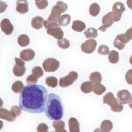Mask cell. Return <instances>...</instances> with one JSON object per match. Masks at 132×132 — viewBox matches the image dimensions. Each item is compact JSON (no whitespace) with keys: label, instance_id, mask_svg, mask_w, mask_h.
I'll return each instance as SVG.
<instances>
[{"label":"cell","instance_id":"6da1fadb","mask_svg":"<svg viewBox=\"0 0 132 132\" xmlns=\"http://www.w3.org/2000/svg\"><path fill=\"white\" fill-rule=\"evenodd\" d=\"M47 98V91L45 87L28 84L21 92L19 107L28 113H41L45 111Z\"/></svg>","mask_w":132,"mask_h":132},{"label":"cell","instance_id":"7a4b0ae2","mask_svg":"<svg viewBox=\"0 0 132 132\" xmlns=\"http://www.w3.org/2000/svg\"><path fill=\"white\" fill-rule=\"evenodd\" d=\"M45 112L46 116L52 120H61L63 118L64 107L62 100L57 94L51 93L48 95Z\"/></svg>","mask_w":132,"mask_h":132},{"label":"cell","instance_id":"3957f363","mask_svg":"<svg viewBox=\"0 0 132 132\" xmlns=\"http://www.w3.org/2000/svg\"><path fill=\"white\" fill-rule=\"evenodd\" d=\"M122 14H118L116 12H113V10L111 12H108L107 14L103 16L102 18V26L99 28V30L101 32H105L107 29L111 26L114 22L119 21L121 19Z\"/></svg>","mask_w":132,"mask_h":132},{"label":"cell","instance_id":"277c9868","mask_svg":"<svg viewBox=\"0 0 132 132\" xmlns=\"http://www.w3.org/2000/svg\"><path fill=\"white\" fill-rule=\"evenodd\" d=\"M68 4L62 1H58L56 2V4L52 8L51 13L50 15L59 20V18L61 16L63 13H64L68 10Z\"/></svg>","mask_w":132,"mask_h":132},{"label":"cell","instance_id":"5b68a950","mask_svg":"<svg viewBox=\"0 0 132 132\" xmlns=\"http://www.w3.org/2000/svg\"><path fill=\"white\" fill-rule=\"evenodd\" d=\"M59 61L54 58H47L42 63L43 70L46 72H55L59 69Z\"/></svg>","mask_w":132,"mask_h":132},{"label":"cell","instance_id":"8992f818","mask_svg":"<svg viewBox=\"0 0 132 132\" xmlns=\"http://www.w3.org/2000/svg\"><path fill=\"white\" fill-rule=\"evenodd\" d=\"M78 75L77 72H74V71L70 72L68 75L60 78L59 84L60 87H69L78 79Z\"/></svg>","mask_w":132,"mask_h":132},{"label":"cell","instance_id":"52a82bcc","mask_svg":"<svg viewBox=\"0 0 132 132\" xmlns=\"http://www.w3.org/2000/svg\"><path fill=\"white\" fill-rule=\"evenodd\" d=\"M14 61H15V65L14 66L12 70L13 74L14 76L17 77L23 76L26 73L25 61L23 60L21 58H15Z\"/></svg>","mask_w":132,"mask_h":132},{"label":"cell","instance_id":"ba28073f","mask_svg":"<svg viewBox=\"0 0 132 132\" xmlns=\"http://www.w3.org/2000/svg\"><path fill=\"white\" fill-rule=\"evenodd\" d=\"M97 46V42L94 39L87 40L80 45V49L84 53L92 54L94 52Z\"/></svg>","mask_w":132,"mask_h":132},{"label":"cell","instance_id":"9c48e42d","mask_svg":"<svg viewBox=\"0 0 132 132\" xmlns=\"http://www.w3.org/2000/svg\"><path fill=\"white\" fill-rule=\"evenodd\" d=\"M117 99L119 103L123 105L129 104L132 101V95L128 90H120L117 93Z\"/></svg>","mask_w":132,"mask_h":132},{"label":"cell","instance_id":"30bf717a","mask_svg":"<svg viewBox=\"0 0 132 132\" xmlns=\"http://www.w3.org/2000/svg\"><path fill=\"white\" fill-rule=\"evenodd\" d=\"M0 27L2 32L5 33V35H11L14 30V26L11 23L10 21L7 18L2 19L0 23Z\"/></svg>","mask_w":132,"mask_h":132},{"label":"cell","instance_id":"8fae6325","mask_svg":"<svg viewBox=\"0 0 132 132\" xmlns=\"http://www.w3.org/2000/svg\"><path fill=\"white\" fill-rule=\"evenodd\" d=\"M47 33L49 35H51L53 37H54L57 40L62 39L64 36L63 31L60 28V26H59L54 27L52 28L47 29Z\"/></svg>","mask_w":132,"mask_h":132},{"label":"cell","instance_id":"7c38bea8","mask_svg":"<svg viewBox=\"0 0 132 132\" xmlns=\"http://www.w3.org/2000/svg\"><path fill=\"white\" fill-rule=\"evenodd\" d=\"M16 116L13 114L12 111H9L5 108L0 109V118L5 120L8 122H14L16 119Z\"/></svg>","mask_w":132,"mask_h":132},{"label":"cell","instance_id":"4fadbf2b","mask_svg":"<svg viewBox=\"0 0 132 132\" xmlns=\"http://www.w3.org/2000/svg\"><path fill=\"white\" fill-rule=\"evenodd\" d=\"M16 10L19 14H26L28 12V2L27 0H17L16 4Z\"/></svg>","mask_w":132,"mask_h":132},{"label":"cell","instance_id":"5bb4252c","mask_svg":"<svg viewBox=\"0 0 132 132\" xmlns=\"http://www.w3.org/2000/svg\"><path fill=\"white\" fill-rule=\"evenodd\" d=\"M103 103L105 104H107L109 107H113L114 105L118 103V101L112 92H108L103 96Z\"/></svg>","mask_w":132,"mask_h":132},{"label":"cell","instance_id":"9a60e30c","mask_svg":"<svg viewBox=\"0 0 132 132\" xmlns=\"http://www.w3.org/2000/svg\"><path fill=\"white\" fill-rule=\"evenodd\" d=\"M35 56V51L32 49L23 50L20 52V58H21L25 61H30Z\"/></svg>","mask_w":132,"mask_h":132},{"label":"cell","instance_id":"2e32d148","mask_svg":"<svg viewBox=\"0 0 132 132\" xmlns=\"http://www.w3.org/2000/svg\"><path fill=\"white\" fill-rule=\"evenodd\" d=\"M68 127L70 132H80V125L78 120L75 118L72 117L69 119Z\"/></svg>","mask_w":132,"mask_h":132},{"label":"cell","instance_id":"e0dca14e","mask_svg":"<svg viewBox=\"0 0 132 132\" xmlns=\"http://www.w3.org/2000/svg\"><path fill=\"white\" fill-rule=\"evenodd\" d=\"M44 19L41 16H36L33 17L31 21V26L35 30H39L43 28L44 24Z\"/></svg>","mask_w":132,"mask_h":132},{"label":"cell","instance_id":"ac0fdd59","mask_svg":"<svg viewBox=\"0 0 132 132\" xmlns=\"http://www.w3.org/2000/svg\"><path fill=\"white\" fill-rule=\"evenodd\" d=\"M43 26H44V27L47 30V29L52 28H54V27L59 26L60 25L59 22H58V19L54 18V17L50 15L48 16V18L46 20H45Z\"/></svg>","mask_w":132,"mask_h":132},{"label":"cell","instance_id":"d6986e66","mask_svg":"<svg viewBox=\"0 0 132 132\" xmlns=\"http://www.w3.org/2000/svg\"><path fill=\"white\" fill-rule=\"evenodd\" d=\"M85 28H86V25L84 22H82V21L75 20L72 23V28L75 32H81L84 30Z\"/></svg>","mask_w":132,"mask_h":132},{"label":"cell","instance_id":"ffe728a7","mask_svg":"<svg viewBox=\"0 0 132 132\" xmlns=\"http://www.w3.org/2000/svg\"><path fill=\"white\" fill-rule=\"evenodd\" d=\"M52 126L56 132H66L65 128V124L64 121L61 120V119L54 120Z\"/></svg>","mask_w":132,"mask_h":132},{"label":"cell","instance_id":"44dd1931","mask_svg":"<svg viewBox=\"0 0 132 132\" xmlns=\"http://www.w3.org/2000/svg\"><path fill=\"white\" fill-rule=\"evenodd\" d=\"M113 129V123L109 120H105L101 124L100 131L102 132H109Z\"/></svg>","mask_w":132,"mask_h":132},{"label":"cell","instance_id":"7402d4cb","mask_svg":"<svg viewBox=\"0 0 132 132\" xmlns=\"http://www.w3.org/2000/svg\"><path fill=\"white\" fill-rule=\"evenodd\" d=\"M30 38L27 35L23 34L19 36L18 39H17V43L21 47H26L27 45L30 44Z\"/></svg>","mask_w":132,"mask_h":132},{"label":"cell","instance_id":"603a6c76","mask_svg":"<svg viewBox=\"0 0 132 132\" xmlns=\"http://www.w3.org/2000/svg\"><path fill=\"white\" fill-rule=\"evenodd\" d=\"M93 88H94V84L91 82L90 80L82 82L80 85V90L85 94L92 92L93 91Z\"/></svg>","mask_w":132,"mask_h":132},{"label":"cell","instance_id":"cb8c5ba5","mask_svg":"<svg viewBox=\"0 0 132 132\" xmlns=\"http://www.w3.org/2000/svg\"><path fill=\"white\" fill-rule=\"evenodd\" d=\"M112 10L118 14H122V13L125 11V7L122 2H116L113 4Z\"/></svg>","mask_w":132,"mask_h":132},{"label":"cell","instance_id":"d4e9b609","mask_svg":"<svg viewBox=\"0 0 132 132\" xmlns=\"http://www.w3.org/2000/svg\"><path fill=\"white\" fill-rule=\"evenodd\" d=\"M100 10H101L100 6L97 3H92L89 8V12L91 16H98L100 13Z\"/></svg>","mask_w":132,"mask_h":132},{"label":"cell","instance_id":"484cf974","mask_svg":"<svg viewBox=\"0 0 132 132\" xmlns=\"http://www.w3.org/2000/svg\"><path fill=\"white\" fill-rule=\"evenodd\" d=\"M70 21H71V16L70 14H65L60 16L58 20V22L61 26H66L70 24Z\"/></svg>","mask_w":132,"mask_h":132},{"label":"cell","instance_id":"4316f807","mask_svg":"<svg viewBox=\"0 0 132 132\" xmlns=\"http://www.w3.org/2000/svg\"><path fill=\"white\" fill-rule=\"evenodd\" d=\"M84 35L87 39H95L98 37V30L94 28H89L85 31Z\"/></svg>","mask_w":132,"mask_h":132},{"label":"cell","instance_id":"83f0119b","mask_svg":"<svg viewBox=\"0 0 132 132\" xmlns=\"http://www.w3.org/2000/svg\"><path fill=\"white\" fill-rule=\"evenodd\" d=\"M108 60L112 64L117 63L119 61V54L116 50H111L108 54Z\"/></svg>","mask_w":132,"mask_h":132},{"label":"cell","instance_id":"f1b7e54d","mask_svg":"<svg viewBox=\"0 0 132 132\" xmlns=\"http://www.w3.org/2000/svg\"><path fill=\"white\" fill-rule=\"evenodd\" d=\"M89 80L94 85L101 83L102 81V76L101 73H99L98 72H94L92 73L89 76Z\"/></svg>","mask_w":132,"mask_h":132},{"label":"cell","instance_id":"f546056e","mask_svg":"<svg viewBox=\"0 0 132 132\" xmlns=\"http://www.w3.org/2000/svg\"><path fill=\"white\" fill-rule=\"evenodd\" d=\"M24 85L23 83L21 80H16L15 82H13V84L12 85V90L14 92V93H18L21 92V91L24 88Z\"/></svg>","mask_w":132,"mask_h":132},{"label":"cell","instance_id":"4dcf8cb0","mask_svg":"<svg viewBox=\"0 0 132 132\" xmlns=\"http://www.w3.org/2000/svg\"><path fill=\"white\" fill-rule=\"evenodd\" d=\"M106 91V87H105L103 84L101 83H97V84L94 85V88H93V92L96 95H102L103 93Z\"/></svg>","mask_w":132,"mask_h":132},{"label":"cell","instance_id":"1f68e13d","mask_svg":"<svg viewBox=\"0 0 132 132\" xmlns=\"http://www.w3.org/2000/svg\"><path fill=\"white\" fill-rule=\"evenodd\" d=\"M45 83L48 87L54 88L56 87H57L59 82H58L57 78H56L54 76H48L45 78Z\"/></svg>","mask_w":132,"mask_h":132},{"label":"cell","instance_id":"d6a6232c","mask_svg":"<svg viewBox=\"0 0 132 132\" xmlns=\"http://www.w3.org/2000/svg\"><path fill=\"white\" fill-rule=\"evenodd\" d=\"M57 44L58 46L61 49H68L70 46V41L65 38H63L62 39L58 40Z\"/></svg>","mask_w":132,"mask_h":132},{"label":"cell","instance_id":"836d02e7","mask_svg":"<svg viewBox=\"0 0 132 132\" xmlns=\"http://www.w3.org/2000/svg\"><path fill=\"white\" fill-rule=\"evenodd\" d=\"M35 5L37 8L40 10L45 9L48 6V1L47 0H39L35 1Z\"/></svg>","mask_w":132,"mask_h":132},{"label":"cell","instance_id":"e575fe53","mask_svg":"<svg viewBox=\"0 0 132 132\" xmlns=\"http://www.w3.org/2000/svg\"><path fill=\"white\" fill-rule=\"evenodd\" d=\"M32 72L38 78H41V76L43 75V68H41V67H39V66H36L35 68H33L32 70Z\"/></svg>","mask_w":132,"mask_h":132},{"label":"cell","instance_id":"d590c367","mask_svg":"<svg viewBox=\"0 0 132 132\" xmlns=\"http://www.w3.org/2000/svg\"><path fill=\"white\" fill-rule=\"evenodd\" d=\"M98 52L101 55H108L110 51H109V48L107 45H101V46H99Z\"/></svg>","mask_w":132,"mask_h":132},{"label":"cell","instance_id":"8d00e7d4","mask_svg":"<svg viewBox=\"0 0 132 132\" xmlns=\"http://www.w3.org/2000/svg\"><path fill=\"white\" fill-rule=\"evenodd\" d=\"M26 80L27 84L28 85H35L36 84L38 81V78H37V76H35V75L33 74H30V75H29L28 77L26 79Z\"/></svg>","mask_w":132,"mask_h":132},{"label":"cell","instance_id":"74e56055","mask_svg":"<svg viewBox=\"0 0 132 132\" xmlns=\"http://www.w3.org/2000/svg\"><path fill=\"white\" fill-rule=\"evenodd\" d=\"M116 38H117L118 40L122 42L123 43L126 44V43H127L128 42H129L131 41V39L127 37V35H126L125 33H124V34H119V35H118L116 36Z\"/></svg>","mask_w":132,"mask_h":132},{"label":"cell","instance_id":"f35d334b","mask_svg":"<svg viewBox=\"0 0 132 132\" xmlns=\"http://www.w3.org/2000/svg\"><path fill=\"white\" fill-rule=\"evenodd\" d=\"M113 46L116 47V48H117L118 50H123L125 47V44L123 43L122 42L118 40V39L116 37V39H114V41H113Z\"/></svg>","mask_w":132,"mask_h":132},{"label":"cell","instance_id":"ab89813d","mask_svg":"<svg viewBox=\"0 0 132 132\" xmlns=\"http://www.w3.org/2000/svg\"><path fill=\"white\" fill-rule=\"evenodd\" d=\"M123 104H122V103H119V102H118V104H116V105H114V106L111 107V111H113V112H117V113H118V112H121V111L123 110Z\"/></svg>","mask_w":132,"mask_h":132},{"label":"cell","instance_id":"60d3db41","mask_svg":"<svg viewBox=\"0 0 132 132\" xmlns=\"http://www.w3.org/2000/svg\"><path fill=\"white\" fill-rule=\"evenodd\" d=\"M21 110L22 109H21L20 107H18V106H16V105H14L13 107H11V109H10V111H12L13 114H14L16 117H18L21 114Z\"/></svg>","mask_w":132,"mask_h":132},{"label":"cell","instance_id":"b9f144b4","mask_svg":"<svg viewBox=\"0 0 132 132\" xmlns=\"http://www.w3.org/2000/svg\"><path fill=\"white\" fill-rule=\"evenodd\" d=\"M125 80L129 85H132V69L129 70L126 72Z\"/></svg>","mask_w":132,"mask_h":132},{"label":"cell","instance_id":"7bdbcfd3","mask_svg":"<svg viewBox=\"0 0 132 132\" xmlns=\"http://www.w3.org/2000/svg\"><path fill=\"white\" fill-rule=\"evenodd\" d=\"M37 130L38 132H47L48 131V126L45 123L39 124L37 126Z\"/></svg>","mask_w":132,"mask_h":132},{"label":"cell","instance_id":"ee69618b","mask_svg":"<svg viewBox=\"0 0 132 132\" xmlns=\"http://www.w3.org/2000/svg\"><path fill=\"white\" fill-rule=\"evenodd\" d=\"M7 7H8V5L6 3H5L4 2H1V11H0V12L2 13V12H4L7 8Z\"/></svg>","mask_w":132,"mask_h":132},{"label":"cell","instance_id":"f6af8a7d","mask_svg":"<svg viewBox=\"0 0 132 132\" xmlns=\"http://www.w3.org/2000/svg\"><path fill=\"white\" fill-rule=\"evenodd\" d=\"M125 34L127 35V37L129 38L131 40L132 39V27L131 28H130L129 29H128L126 31Z\"/></svg>","mask_w":132,"mask_h":132},{"label":"cell","instance_id":"bcb514c9","mask_svg":"<svg viewBox=\"0 0 132 132\" xmlns=\"http://www.w3.org/2000/svg\"><path fill=\"white\" fill-rule=\"evenodd\" d=\"M127 5L128 8L132 10V0H127Z\"/></svg>","mask_w":132,"mask_h":132},{"label":"cell","instance_id":"7dc6e473","mask_svg":"<svg viewBox=\"0 0 132 132\" xmlns=\"http://www.w3.org/2000/svg\"><path fill=\"white\" fill-rule=\"evenodd\" d=\"M129 63H130V64H131V65H132V55L131 56V57H130V59H129Z\"/></svg>","mask_w":132,"mask_h":132},{"label":"cell","instance_id":"c3c4849f","mask_svg":"<svg viewBox=\"0 0 132 132\" xmlns=\"http://www.w3.org/2000/svg\"><path fill=\"white\" fill-rule=\"evenodd\" d=\"M129 107L131 108V109H132V101H131V103H129Z\"/></svg>","mask_w":132,"mask_h":132},{"label":"cell","instance_id":"681fc988","mask_svg":"<svg viewBox=\"0 0 132 132\" xmlns=\"http://www.w3.org/2000/svg\"><path fill=\"white\" fill-rule=\"evenodd\" d=\"M35 1H39V0H35Z\"/></svg>","mask_w":132,"mask_h":132}]
</instances>
